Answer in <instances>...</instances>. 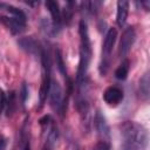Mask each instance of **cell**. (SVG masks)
<instances>
[{
    "instance_id": "cell-19",
    "label": "cell",
    "mask_w": 150,
    "mask_h": 150,
    "mask_svg": "<svg viewBox=\"0 0 150 150\" xmlns=\"http://www.w3.org/2000/svg\"><path fill=\"white\" fill-rule=\"evenodd\" d=\"M5 145H6V141L2 136H0V150H2L5 148Z\"/></svg>"
},
{
    "instance_id": "cell-10",
    "label": "cell",
    "mask_w": 150,
    "mask_h": 150,
    "mask_svg": "<svg viewBox=\"0 0 150 150\" xmlns=\"http://www.w3.org/2000/svg\"><path fill=\"white\" fill-rule=\"evenodd\" d=\"M128 9H129V2L125 0H120L117 2V16L116 21L120 27H122L128 18Z\"/></svg>"
},
{
    "instance_id": "cell-13",
    "label": "cell",
    "mask_w": 150,
    "mask_h": 150,
    "mask_svg": "<svg viewBox=\"0 0 150 150\" xmlns=\"http://www.w3.org/2000/svg\"><path fill=\"white\" fill-rule=\"evenodd\" d=\"M129 68H130V62L128 59L123 60L122 63L118 66V68L115 70V76L118 79V80H125L127 76H128V73H129Z\"/></svg>"
},
{
    "instance_id": "cell-1",
    "label": "cell",
    "mask_w": 150,
    "mask_h": 150,
    "mask_svg": "<svg viewBox=\"0 0 150 150\" xmlns=\"http://www.w3.org/2000/svg\"><path fill=\"white\" fill-rule=\"evenodd\" d=\"M124 150H144L148 144V132L135 122H125L121 128Z\"/></svg>"
},
{
    "instance_id": "cell-16",
    "label": "cell",
    "mask_w": 150,
    "mask_h": 150,
    "mask_svg": "<svg viewBox=\"0 0 150 150\" xmlns=\"http://www.w3.org/2000/svg\"><path fill=\"white\" fill-rule=\"evenodd\" d=\"M6 103L8 104V108H7V116H9V115L13 112V109H14V105H15V103H14V93H11L9 100H8V102H6Z\"/></svg>"
},
{
    "instance_id": "cell-12",
    "label": "cell",
    "mask_w": 150,
    "mask_h": 150,
    "mask_svg": "<svg viewBox=\"0 0 150 150\" xmlns=\"http://www.w3.org/2000/svg\"><path fill=\"white\" fill-rule=\"evenodd\" d=\"M19 45L21 46V48L26 49V50H27L28 53H30V54H36L38 52L41 53V49H40V47H39V43H38L35 40L30 39V38H26V39L20 40V41H19Z\"/></svg>"
},
{
    "instance_id": "cell-6",
    "label": "cell",
    "mask_w": 150,
    "mask_h": 150,
    "mask_svg": "<svg viewBox=\"0 0 150 150\" xmlns=\"http://www.w3.org/2000/svg\"><path fill=\"white\" fill-rule=\"evenodd\" d=\"M135 38H136V34H135V30L132 27H128L123 32L121 41H120V46H118L120 56H125L129 53V50L131 49V46L135 42Z\"/></svg>"
},
{
    "instance_id": "cell-18",
    "label": "cell",
    "mask_w": 150,
    "mask_h": 150,
    "mask_svg": "<svg viewBox=\"0 0 150 150\" xmlns=\"http://www.w3.org/2000/svg\"><path fill=\"white\" fill-rule=\"evenodd\" d=\"M6 95H5V93H4V90L2 89H0V112L4 110V108H5V105H6Z\"/></svg>"
},
{
    "instance_id": "cell-2",
    "label": "cell",
    "mask_w": 150,
    "mask_h": 150,
    "mask_svg": "<svg viewBox=\"0 0 150 150\" xmlns=\"http://www.w3.org/2000/svg\"><path fill=\"white\" fill-rule=\"evenodd\" d=\"M79 33H80V38H81V43H80V62H79L77 77L76 79H77V83H79V87H80L86 81L89 62H90V59H91V47H90L88 28H87V23L83 20L80 21Z\"/></svg>"
},
{
    "instance_id": "cell-3",
    "label": "cell",
    "mask_w": 150,
    "mask_h": 150,
    "mask_svg": "<svg viewBox=\"0 0 150 150\" xmlns=\"http://www.w3.org/2000/svg\"><path fill=\"white\" fill-rule=\"evenodd\" d=\"M41 62H42V81H41V87H40V105H43V103L47 100V96L49 94V88H50V61L48 54L42 50L41 52Z\"/></svg>"
},
{
    "instance_id": "cell-20",
    "label": "cell",
    "mask_w": 150,
    "mask_h": 150,
    "mask_svg": "<svg viewBox=\"0 0 150 150\" xmlns=\"http://www.w3.org/2000/svg\"><path fill=\"white\" fill-rule=\"evenodd\" d=\"M53 143H54V142H50V141H48V142L46 143V145H45L43 150H52V145H53Z\"/></svg>"
},
{
    "instance_id": "cell-15",
    "label": "cell",
    "mask_w": 150,
    "mask_h": 150,
    "mask_svg": "<svg viewBox=\"0 0 150 150\" xmlns=\"http://www.w3.org/2000/svg\"><path fill=\"white\" fill-rule=\"evenodd\" d=\"M139 88H141V93L143 94V96L145 98H148L149 96V75L145 74L141 81H139Z\"/></svg>"
},
{
    "instance_id": "cell-11",
    "label": "cell",
    "mask_w": 150,
    "mask_h": 150,
    "mask_svg": "<svg viewBox=\"0 0 150 150\" xmlns=\"http://www.w3.org/2000/svg\"><path fill=\"white\" fill-rule=\"evenodd\" d=\"M46 7L48 8L52 19H53V23L54 26H59L61 23V11L59 7V4L56 1H47L46 2Z\"/></svg>"
},
{
    "instance_id": "cell-4",
    "label": "cell",
    "mask_w": 150,
    "mask_h": 150,
    "mask_svg": "<svg viewBox=\"0 0 150 150\" xmlns=\"http://www.w3.org/2000/svg\"><path fill=\"white\" fill-rule=\"evenodd\" d=\"M48 95H49L50 105L53 107V109L56 110L60 115H63L64 109L67 107V101H64L62 89L56 81H50V88H49Z\"/></svg>"
},
{
    "instance_id": "cell-17",
    "label": "cell",
    "mask_w": 150,
    "mask_h": 150,
    "mask_svg": "<svg viewBox=\"0 0 150 150\" xmlns=\"http://www.w3.org/2000/svg\"><path fill=\"white\" fill-rule=\"evenodd\" d=\"M27 96H28V90H27V86H26V83L23 82L22 86H21V90H20V97H21V102H22V104L26 102Z\"/></svg>"
},
{
    "instance_id": "cell-8",
    "label": "cell",
    "mask_w": 150,
    "mask_h": 150,
    "mask_svg": "<svg viewBox=\"0 0 150 150\" xmlns=\"http://www.w3.org/2000/svg\"><path fill=\"white\" fill-rule=\"evenodd\" d=\"M95 127H96L98 135L101 136V141L108 142L109 141V127L105 122V118L102 116L100 111H97L95 115Z\"/></svg>"
},
{
    "instance_id": "cell-14",
    "label": "cell",
    "mask_w": 150,
    "mask_h": 150,
    "mask_svg": "<svg viewBox=\"0 0 150 150\" xmlns=\"http://www.w3.org/2000/svg\"><path fill=\"white\" fill-rule=\"evenodd\" d=\"M55 57H56V66H57L60 73L68 80V75H67V71H66V67H64V63H63V59H62L61 52H60L59 49L55 52Z\"/></svg>"
},
{
    "instance_id": "cell-9",
    "label": "cell",
    "mask_w": 150,
    "mask_h": 150,
    "mask_svg": "<svg viewBox=\"0 0 150 150\" xmlns=\"http://www.w3.org/2000/svg\"><path fill=\"white\" fill-rule=\"evenodd\" d=\"M0 20L12 30V33L14 34H19L21 32H23L25 27H26V22L16 19V18H7V16H0Z\"/></svg>"
},
{
    "instance_id": "cell-21",
    "label": "cell",
    "mask_w": 150,
    "mask_h": 150,
    "mask_svg": "<svg viewBox=\"0 0 150 150\" xmlns=\"http://www.w3.org/2000/svg\"><path fill=\"white\" fill-rule=\"evenodd\" d=\"M23 150H30V148H29V143H27V144L25 145V148H23Z\"/></svg>"
},
{
    "instance_id": "cell-5",
    "label": "cell",
    "mask_w": 150,
    "mask_h": 150,
    "mask_svg": "<svg viewBox=\"0 0 150 150\" xmlns=\"http://www.w3.org/2000/svg\"><path fill=\"white\" fill-rule=\"evenodd\" d=\"M116 36H117V32L115 28H110L105 35L104 42H103V48H102V68H101V73L105 74L109 67V56L110 53L112 50V47L115 45L116 41Z\"/></svg>"
},
{
    "instance_id": "cell-7",
    "label": "cell",
    "mask_w": 150,
    "mask_h": 150,
    "mask_svg": "<svg viewBox=\"0 0 150 150\" xmlns=\"http://www.w3.org/2000/svg\"><path fill=\"white\" fill-rule=\"evenodd\" d=\"M103 100L109 105H117L123 100V93L117 87H109L103 93Z\"/></svg>"
}]
</instances>
